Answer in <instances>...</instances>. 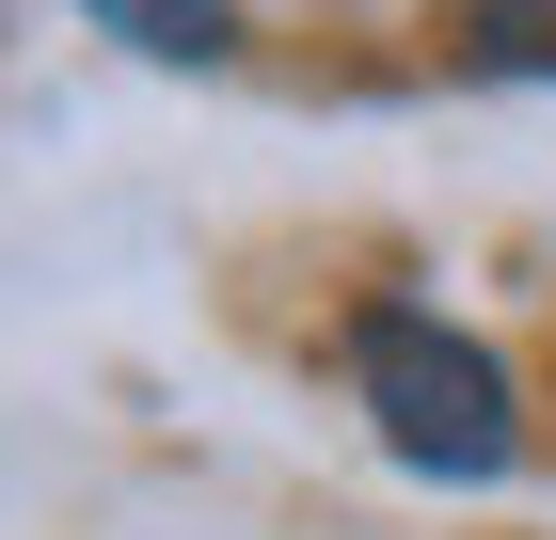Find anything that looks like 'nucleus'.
Returning a JSON list of instances; mask_svg holds the SVG:
<instances>
[{"mask_svg":"<svg viewBox=\"0 0 556 540\" xmlns=\"http://www.w3.org/2000/svg\"><path fill=\"white\" fill-rule=\"evenodd\" d=\"M350 381H366V414H382V445L414 461V477H493V461L525 445L509 429V366H493L477 334L414 318V302H382V318L350 334Z\"/></svg>","mask_w":556,"mask_h":540,"instance_id":"1","label":"nucleus"},{"mask_svg":"<svg viewBox=\"0 0 556 540\" xmlns=\"http://www.w3.org/2000/svg\"><path fill=\"white\" fill-rule=\"evenodd\" d=\"M80 16H112L143 64H223V48H239V16H223V0H80Z\"/></svg>","mask_w":556,"mask_h":540,"instance_id":"2","label":"nucleus"},{"mask_svg":"<svg viewBox=\"0 0 556 540\" xmlns=\"http://www.w3.org/2000/svg\"><path fill=\"white\" fill-rule=\"evenodd\" d=\"M462 64H477V80H556V0H477V16H462Z\"/></svg>","mask_w":556,"mask_h":540,"instance_id":"3","label":"nucleus"}]
</instances>
